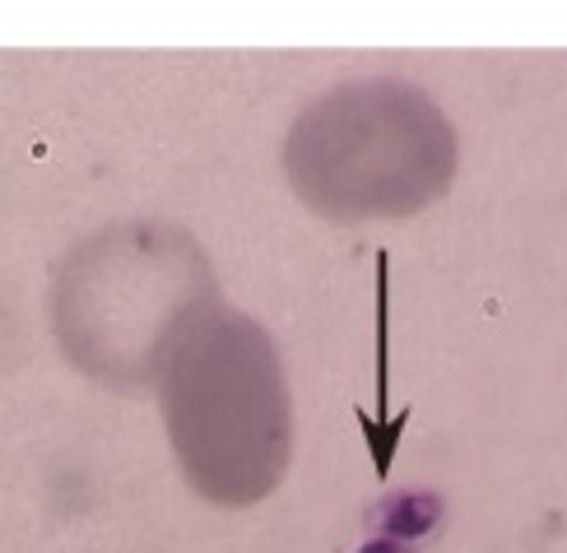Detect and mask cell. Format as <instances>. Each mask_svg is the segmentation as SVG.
<instances>
[{
    "label": "cell",
    "mask_w": 567,
    "mask_h": 553,
    "mask_svg": "<svg viewBox=\"0 0 567 553\" xmlns=\"http://www.w3.org/2000/svg\"><path fill=\"white\" fill-rule=\"evenodd\" d=\"M215 303V275L192 233L116 224L70 252L52 321L80 372L112 391H150L182 330Z\"/></svg>",
    "instance_id": "obj_2"
},
{
    "label": "cell",
    "mask_w": 567,
    "mask_h": 553,
    "mask_svg": "<svg viewBox=\"0 0 567 553\" xmlns=\"http://www.w3.org/2000/svg\"><path fill=\"white\" fill-rule=\"evenodd\" d=\"M177 465L205 502L251 508L275 493L293 455V400L266 326L205 307L158 377Z\"/></svg>",
    "instance_id": "obj_1"
},
{
    "label": "cell",
    "mask_w": 567,
    "mask_h": 553,
    "mask_svg": "<svg viewBox=\"0 0 567 553\" xmlns=\"http://www.w3.org/2000/svg\"><path fill=\"white\" fill-rule=\"evenodd\" d=\"M456 131L423 89L359 80L321 93L289 144V182L326 219H400L446 196L456 177Z\"/></svg>",
    "instance_id": "obj_3"
}]
</instances>
